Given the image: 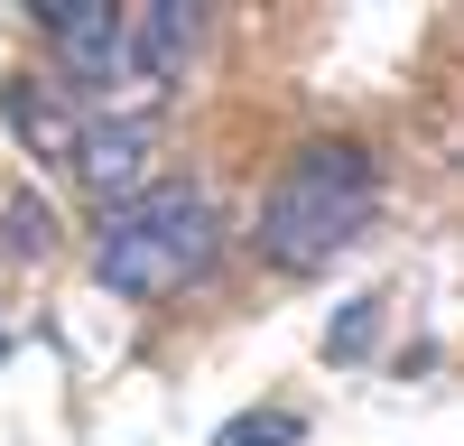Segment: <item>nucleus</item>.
Returning <instances> with one entry per match:
<instances>
[{
	"mask_svg": "<svg viewBox=\"0 0 464 446\" xmlns=\"http://www.w3.org/2000/svg\"><path fill=\"white\" fill-rule=\"evenodd\" d=\"M0 112H10V131H19V149H28L37 168H65L74 159L84 112L56 93V74H10V84H0Z\"/></svg>",
	"mask_w": 464,
	"mask_h": 446,
	"instance_id": "obj_5",
	"label": "nucleus"
},
{
	"mask_svg": "<svg viewBox=\"0 0 464 446\" xmlns=\"http://www.w3.org/2000/svg\"><path fill=\"white\" fill-rule=\"evenodd\" d=\"M74 177H84V196L121 214L130 196H149V177H159V112H102V121L74 131Z\"/></svg>",
	"mask_w": 464,
	"mask_h": 446,
	"instance_id": "obj_3",
	"label": "nucleus"
},
{
	"mask_svg": "<svg viewBox=\"0 0 464 446\" xmlns=\"http://www.w3.org/2000/svg\"><path fill=\"white\" fill-rule=\"evenodd\" d=\"M372 344H381V297H343L334 325H325V363L353 372V363H372Z\"/></svg>",
	"mask_w": 464,
	"mask_h": 446,
	"instance_id": "obj_7",
	"label": "nucleus"
},
{
	"mask_svg": "<svg viewBox=\"0 0 464 446\" xmlns=\"http://www.w3.org/2000/svg\"><path fill=\"white\" fill-rule=\"evenodd\" d=\"M214 446H306V419L297 409H242L214 428Z\"/></svg>",
	"mask_w": 464,
	"mask_h": 446,
	"instance_id": "obj_8",
	"label": "nucleus"
},
{
	"mask_svg": "<svg viewBox=\"0 0 464 446\" xmlns=\"http://www.w3.org/2000/svg\"><path fill=\"white\" fill-rule=\"evenodd\" d=\"M196 37H205V10H186V0H159L140 28H121V65L149 74V84H177L186 56H196Z\"/></svg>",
	"mask_w": 464,
	"mask_h": 446,
	"instance_id": "obj_6",
	"label": "nucleus"
},
{
	"mask_svg": "<svg viewBox=\"0 0 464 446\" xmlns=\"http://www.w3.org/2000/svg\"><path fill=\"white\" fill-rule=\"evenodd\" d=\"M0 242H10L19 260H47V251H56V223H47V196H10V214H0Z\"/></svg>",
	"mask_w": 464,
	"mask_h": 446,
	"instance_id": "obj_9",
	"label": "nucleus"
},
{
	"mask_svg": "<svg viewBox=\"0 0 464 446\" xmlns=\"http://www.w3.org/2000/svg\"><path fill=\"white\" fill-rule=\"evenodd\" d=\"M223 251V214L205 186H149L93 233V279L111 297H177L214 270Z\"/></svg>",
	"mask_w": 464,
	"mask_h": 446,
	"instance_id": "obj_2",
	"label": "nucleus"
},
{
	"mask_svg": "<svg viewBox=\"0 0 464 446\" xmlns=\"http://www.w3.org/2000/svg\"><path fill=\"white\" fill-rule=\"evenodd\" d=\"M37 28L56 37V93H111L121 84V10H102V0H37Z\"/></svg>",
	"mask_w": 464,
	"mask_h": 446,
	"instance_id": "obj_4",
	"label": "nucleus"
},
{
	"mask_svg": "<svg viewBox=\"0 0 464 446\" xmlns=\"http://www.w3.org/2000/svg\"><path fill=\"white\" fill-rule=\"evenodd\" d=\"M372 214H381V159H372L362 140L325 131V140L288 149V168L269 177L251 242H260V260H269V270L306 279V270H325V260H343V251H353Z\"/></svg>",
	"mask_w": 464,
	"mask_h": 446,
	"instance_id": "obj_1",
	"label": "nucleus"
}]
</instances>
